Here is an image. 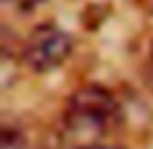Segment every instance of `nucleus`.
<instances>
[{
  "mask_svg": "<svg viewBox=\"0 0 153 149\" xmlns=\"http://www.w3.org/2000/svg\"><path fill=\"white\" fill-rule=\"evenodd\" d=\"M0 149H27L25 138L14 128H4L0 136Z\"/></svg>",
  "mask_w": 153,
  "mask_h": 149,
  "instance_id": "7ed1b4c3",
  "label": "nucleus"
},
{
  "mask_svg": "<svg viewBox=\"0 0 153 149\" xmlns=\"http://www.w3.org/2000/svg\"><path fill=\"white\" fill-rule=\"evenodd\" d=\"M120 124V105L103 85H83L72 93L64 112L68 147L103 142Z\"/></svg>",
  "mask_w": 153,
  "mask_h": 149,
  "instance_id": "f257e3e1",
  "label": "nucleus"
},
{
  "mask_svg": "<svg viewBox=\"0 0 153 149\" xmlns=\"http://www.w3.org/2000/svg\"><path fill=\"white\" fill-rule=\"evenodd\" d=\"M74 49V39L54 23H39L22 45V60L31 72L47 74L66 62Z\"/></svg>",
  "mask_w": 153,
  "mask_h": 149,
  "instance_id": "f03ea898",
  "label": "nucleus"
},
{
  "mask_svg": "<svg viewBox=\"0 0 153 149\" xmlns=\"http://www.w3.org/2000/svg\"><path fill=\"white\" fill-rule=\"evenodd\" d=\"M41 2H45V0H22V4L23 6H27V8H33V6H37V4H41Z\"/></svg>",
  "mask_w": 153,
  "mask_h": 149,
  "instance_id": "39448f33",
  "label": "nucleus"
},
{
  "mask_svg": "<svg viewBox=\"0 0 153 149\" xmlns=\"http://www.w3.org/2000/svg\"><path fill=\"white\" fill-rule=\"evenodd\" d=\"M68 149H124V147L122 145H116V143L95 142V143H85V145H76V147H68Z\"/></svg>",
  "mask_w": 153,
  "mask_h": 149,
  "instance_id": "20e7f679",
  "label": "nucleus"
}]
</instances>
